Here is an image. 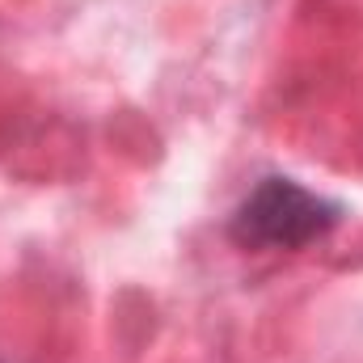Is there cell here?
<instances>
[{"instance_id":"6da1fadb","label":"cell","mask_w":363,"mask_h":363,"mask_svg":"<svg viewBox=\"0 0 363 363\" xmlns=\"http://www.w3.org/2000/svg\"><path fill=\"white\" fill-rule=\"evenodd\" d=\"M342 207L291 178H267L233 211L228 233L245 250H300L338 224Z\"/></svg>"}]
</instances>
